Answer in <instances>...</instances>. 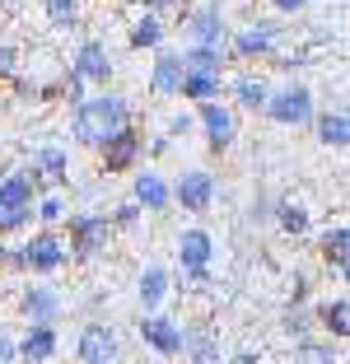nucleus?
I'll return each mask as SVG.
<instances>
[{
    "label": "nucleus",
    "mask_w": 350,
    "mask_h": 364,
    "mask_svg": "<svg viewBox=\"0 0 350 364\" xmlns=\"http://www.w3.org/2000/svg\"><path fill=\"white\" fill-rule=\"evenodd\" d=\"M280 332H285L290 341H299V336L313 332V313L304 309V299H290L285 304V313H280Z\"/></svg>",
    "instance_id": "obj_30"
},
{
    "label": "nucleus",
    "mask_w": 350,
    "mask_h": 364,
    "mask_svg": "<svg viewBox=\"0 0 350 364\" xmlns=\"http://www.w3.org/2000/svg\"><path fill=\"white\" fill-rule=\"evenodd\" d=\"M313 112H318V103H313V89L308 85L276 89V94H266V107H262V117H271L276 127H308Z\"/></svg>",
    "instance_id": "obj_4"
},
{
    "label": "nucleus",
    "mask_w": 350,
    "mask_h": 364,
    "mask_svg": "<svg viewBox=\"0 0 350 364\" xmlns=\"http://www.w3.org/2000/svg\"><path fill=\"white\" fill-rule=\"evenodd\" d=\"M0 210H5V201H0Z\"/></svg>",
    "instance_id": "obj_42"
},
{
    "label": "nucleus",
    "mask_w": 350,
    "mask_h": 364,
    "mask_svg": "<svg viewBox=\"0 0 350 364\" xmlns=\"http://www.w3.org/2000/svg\"><path fill=\"white\" fill-rule=\"evenodd\" d=\"M187 127H191V117L182 112V117H173V122H169V136H187Z\"/></svg>",
    "instance_id": "obj_39"
},
{
    "label": "nucleus",
    "mask_w": 350,
    "mask_h": 364,
    "mask_svg": "<svg viewBox=\"0 0 350 364\" xmlns=\"http://www.w3.org/2000/svg\"><path fill=\"white\" fill-rule=\"evenodd\" d=\"M233 56H229V43L224 47H206V43H187V52H182V65L187 70H224Z\"/></svg>",
    "instance_id": "obj_27"
},
{
    "label": "nucleus",
    "mask_w": 350,
    "mask_h": 364,
    "mask_svg": "<svg viewBox=\"0 0 350 364\" xmlns=\"http://www.w3.org/2000/svg\"><path fill=\"white\" fill-rule=\"evenodd\" d=\"M290 299H308V276L295 271V289H290Z\"/></svg>",
    "instance_id": "obj_40"
},
{
    "label": "nucleus",
    "mask_w": 350,
    "mask_h": 364,
    "mask_svg": "<svg viewBox=\"0 0 350 364\" xmlns=\"http://www.w3.org/2000/svg\"><path fill=\"white\" fill-rule=\"evenodd\" d=\"M313 136H318V145H327V150H346L350 145V117L346 107H322V112H313Z\"/></svg>",
    "instance_id": "obj_16"
},
{
    "label": "nucleus",
    "mask_w": 350,
    "mask_h": 364,
    "mask_svg": "<svg viewBox=\"0 0 350 364\" xmlns=\"http://www.w3.org/2000/svg\"><path fill=\"white\" fill-rule=\"evenodd\" d=\"M140 341H145L154 355H164V360H178L182 355V322L145 313V318H140Z\"/></svg>",
    "instance_id": "obj_13"
},
{
    "label": "nucleus",
    "mask_w": 350,
    "mask_h": 364,
    "mask_svg": "<svg viewBox=\"0 0 350 364\" xmlns=\"http://www.w3.org/2000/svg\"><path fill=\"white\" fill-rule=\"evenodd\" d=\"M224 94V70H182L178 98L182 103H206V98Z\"/></svg>",
    "instance_id": "obj_22"
},
{
    "label": "nucleus",
    "mask_w": 350,
    "mask_h": 364,
    "mask_svg": "<svg viewBox=\"0 0 350 364\" xmlns=\"http://www.w3.org/2000/svg\"><path fill=\"white\" fill-rule=\"evenodd\" d=\"M295 360H304V364H336L341 355L332 350V346H322V341H308V336H299V346H295Z\"/></svg>",
    "instance_id": "obj_32"
},
{
    "label": "nucleus",
    "mask_w": 350,
    "mask_h": 364,
    "mask_svg": "<svg viewBox=\"0 0 350 364\" xmlns=\"http://www.w3.org/2000/svg\"><path fill=\"white\" fill-rule=\"evenodd\" d=\"M182 355H191V360H201V364H215L220 360V341H215L211 327H182Z\"/></svg>",
    "instance_id": "obj_29"
},
{
    "label": "nucleus",
    "mask_w": 350,
    "mask_h": 364,
    "mask_svg": "<svg viewBox=\"0 0 350 364\" xmlns=\"http://www.w3.org/2000/svg\"><path fill=\"white\" fill-rule=\"evenodd\" d=\"M169 285H173L169 267H159V262H154V267H145V271H140V289H136V294H140V309L154 313L164 299H169Z\"/></svg>",
    "instance_id": "obj_24"
},
{
    "label": "nucleus",
    "mask_w": 350,
    "mask_h": 364,
    "mask_svg": "<svg viewBox=\"0 0 350 364\" xmlns=\"http://www.w3.org/2000/svg\"><path fill=\"white\" fill-rule=\"evenodd\" d=\"M276 43H280V28L276 23H248V28H229V56L233 61H266L276 56Z\"/></svg>",
    "instance_id": "obj_8"
},
{
    "label": "nucleus",
    "mask_w": 350,
    "mask_h": 364,
    "mask_svg": "<svg viewBox=\"0 0 350 364\" xmlns=\"http://www.w3.org/2000/svg\"><path fill=\"white\" fill-rule=\"evenodd\" d=\"M33 178H38V187H65L70 182V159H65V150H56V145H43V150L28 159Z\"/></svg>",
    "instance_id": "obj_17"
},
{
    "label": "nucleus",
    "mask_w": 350,
    "mask_h": 364,
    "mask_svg": "<svg viewBox=\"0 0 350 364\" xmlns=\"http://www.w3.org/2000/svg\"><path fill=\"white\" fill-rule=\"evenodd\" d=\"M318 252H322V262L332 267V276H336V280H346V262H350V229H346V220H336V225H327V229H322Z\"/></svg>",
    "instance_id": "obj_18"
},
{
    "label": "nucleus",
    "mask_w": 350,
    "mask_h": 364,
    "mask_svg": "<svg viewBox=\"0 0 350 364\" xmlns=\"http://www.w3.org/2000/svg\"><path fill=\"white\" fill-rule=\"evenodd\" d=\"M19 65H23V52L10 43H0V85H10L14 75H19Z\"/></svg>",
    "instance_id": "obj_34"
},
{
    "label": "nucleus",
    "mask_w": 350,
    "mask_h": 364,
    "mask_svg": "<svg viewBox=\"0 0 350 364\" xmlns=\"http://www.w3.org/2000/svg\"><path fill=\"white\" fill-rule=\"evenodd\" d=\"M196 117H201V131H206V150L220 159V154L233 150V140H238V112L220 98H206L196 103Z\"/></svg>",
    "instance_id": "obj_5"
},
{
    "label": "nucleus",
    "mask_w": 350,
    "mask_h": 364,
    "mask_svg": "<svg viewBox=\"0 0 350 364\" xmlns=\"http://www.w3.org/2000/svg\"><path fill=\"white\" fill-rule=\"evenodd\" d=\"M173 201L187 215H206L215 205V173L211 168H187L178 182H173Z\"/></svg>",
    "instance_id": "obj_9"
},
{
    "label": "nucleus",
    "mask_w": 350,
    "mask_h": 364,
    "mask_svg": "<svg viewBox=\"0 0 350 364\" xmlns=\"http://www.w3.org/2000/svg\"><path fill=\"white\" fill-rule=\"evenodd\" d=\"M187 5H191V0H145V10H154V14H173V19H182V14H187Z\"/></svg>",
    "instance_id": "obj_37"
},
{
    "label": "nucleus",
    "mask_w": 350,
    "mask_h": 364,
    "mask_svg": "<svg viewBox=\"0 0 350 364\" xmlns=\"http://www.w3.org/2000/svg\"><path fill=\"white\" fill-rule=\"evenodd\" d=\"M271 215H276V225L285 229L290 238H304L308 229H313V215H308V205H304V201H290V196H285V201H276V210H271Z\"/></svg>",
    "instance_id": "obj_28"
},
{
    "label": "nucleus",
    "mask_w": 350,
    "mask_h": 364,
    "mask_svg": "<svg viewBox=\"0 0 350 364\" xmlns=\"http://www.w3.org/2000/svg\"><path fill=\"white\" fill-rule=\"evenodd\" d=\"M107 220H112V229H131V225H136V220H140V205H136V201L117 205V210L107 215Z\"/></svg>",
    "instance_id": "obj_36"
},
{
    "label": "nucleus",
    "mask_w": 350,
    "mask_h": 364,
    "mask_svg": "<svg viewBox=\"0 0 350 364\" xmlns=\"http://www.w3.org/2000/svg\"><path fill=\"white\" fill-rule=\"evenodd\" d=\"M56 94H61V103H80V98H85V75H80V70H65L61 75V85H56Z\"/></svg>",
    "instance_id": "obj_33"
},
{
    "label": "nucleus",
    "mask_w": 350,
    "mask_h": 364,
    "mask_svg": "<svg viewBox=\"0 0 350 364\" xmlns=\"http://www.w3.org/2000/svg\"><path fill=\"white\" fill-rule=\"evenodd\" d=\"M117 350H122V346H117V332L112 327H107V322H85V327H80V341H75V355H80V360L85 364H112L117 360Z\"/></svg>",
    "instance_id": "obj_12"
},
{
    "label": "nucleus",
    "mask_w": 350,
    "mask_h": 364,
    "mask_svg": "<svg viewBox=\"0 0 350 364\" xmlns=\"http://www.w3.org/2000/svg\"><path fill=\"white\" fill-rule=\"evenodd\" d=\"M182 28H187V43H206V47H224L229 43V23H224L220 5H187Z\"/></svg>",
    "instance_id": "obj_10"
},
{
    "label": "nucleus",
    "mask_w": 350,
    "mask_h": 364,
    "mask_svg": "<svg viewBox=\"0 0 350 364\" xmlns=\"http://www.w3.org/2000/svg\"><path fill=\"white\" fill-rule=\"evenodd\" d=\"M33 220H43V225H56V220H65V201L61 196H43V201H38V215H33Z\"/></svg>",
    "instance_id": "obj_35"
},
{
    "label": "nucleus",
    "mask_w": 350,
    "mask_h": 364,
    "mask_svg": "<svg viewBox=\"0 0 350 364\" xmlns=\"http://www.w3.org/2000/svg\"><path fill=\"white\" fill-rule=\"evenodd\" d=\"M70 70H80L85 75V85H98V89H107V80H112V52H107V43H98V38H85V43L75 47V56H70Z\"/></svg>",
    "instance_id": "obj_11"
},
{
    "label": "nucleus",
    "mask_w": 350,
    "mask_h": 364,
    "mask_svg": "<svg viewBox=\"0 0 350 364\" xmlns=\"http://www.w3.org/2000/svg\"><path fill=\"white\" fill-rule=\"evenodd\" d=\"M131 201H136L140 210H154V215H159V210H169V205H173V187L164 182V173L145 168L136 178V187H131Z\"/></svg>",
    "instance_id": "obj_19"
},
{
    "label": "nucleus",
    "mask_w": 350,
    "mask_h": 364,
    "mask_svg": "<svg viewBox=\"0 0 350 364\" xmlns=\"http://www.w3.org/2000/svg\"><path fill=\"white\" fill-rule=\"evenodd\" d=\"M266 5H271V10H280V14H304L313 0H266Z\"/></svg>",
    "instance_id": "obj_38"
},
{
    "label": "nucleus",
    "mask_w": 350,
    "mask_h": 364,
    "mask_svg": "<svg viewBox=\"0 0 350 364\" xmlns=\"http://www.w3.org/2000/svg\"><path fill=\"white\" fill-rule=\"evenodd\" d=\"M229 94H233V103L243 107V112H262V107H266V94H271V89H266V80H262V75L243 70V75L229 85Z\"/></svg>",
    "instance_id": "obj_25"
},
{
    "label": "nucleus",
    "mask_w": 350,
    "mask_h": 364,
    "mask_svg": "<svg viewBox=\"0 0 350 364\" xmlns=\"http://www.w3.org/2000/svg\"><path fill=\"white\" fill-rule=\"evenodd\" d=\"M0 201H5V205H33V201H38V178H33L28 164L0 178Z\"/></svg>",
    "instance_id": "obj_23"
},
{
    "label": "nucleus",
    "mask_w": 350,
    "mask_h": 364,
    "mask_svg": "<svg viewBox=\"0 0 350 364\" xmlns=\"http://www.w3.org/2000/svg\"><path fill=\"white\" fill-rule=\"evenodd\" d=\"M112 220L107 215H70V243H65V252H70V262H98L112 247Z\"/></svg>",
    "instance_id": "obj_3"
},
{
    "label": "nucleus",
    "mask_w": 350,
    "mask_h": 364,
    "mask_svg": "<svg viewBox=\"0 0 350 364\" xmlns=\"http://www.w3.org/2000/svg\"><path fill=\"white\" fill-rule=\"evenodd\" d=\"M182 52H169V47H154V65H149V94L154 98H178V85H182Z\"/></svg>",
    "instance_id": "obj_14"
},
{
    "label": "nucleus",
    "mask_w": 350,
    "mask_h": 364,
    "mask_svg": "<svg viewBox=\"0 0 350 364\" xmlns=\"http://www.w3.org/2000/svg\"><path fill=\"white\" fill-rule=\"evenodd\" d=\"M0 360H19V350H14V341L5 332H0Z\"/></svg>",
    "instance_id": "obj_41"
},
{
    "label": "nucleus",
    "mask_w": 350,
    "mask_h": 364,
    "mask_svg": "<svg viewBox=\"0 0 350 364\" xmlns=\"http://www.w3.org/2000/svg\"><path fill=\"white\" fill-rule=\"evenodd\" d=\"M98 150V168L103 173H136L140 168V154H145V131L136 127V122H127V127H117L112 136H103L94 145Z\"/></svg>",
    "instance_id": "obj_2"
},
{
    "label": "nucleus",
    "mask_w": 350,
    "mask_h": 364,
    "mask_svg": "<svg viewBox=\"0 0 350 364\" xmlns=\"http://www.w3.org/2000/svg\"><path fill=\"white\" fill-rule=\"evenodd\" d=\"M14 350H19V360H33V364L52 360V355L61 350V336H56V322H33L28 332H23V341H14Z\"/></svg>",
    "instance_id": "obj_15"
},
{
    "label": "nucleus",
    "mask_w": 350,
    "mask_h": 364,
    "mask_svg": "<svg viewBox=\"0 0 350 364\" xmlns=\"http://www.w3.org/2000/svg\"><path fill=\"white\" fill-rule=\"evenodd\" d=\"M52 28H80V0H43Z\"/></svg>",
    "instance_id": "obj_31"
},
{
    "label": "nucleus",
    "mask_w": 350,
    "mask_h": 364,
    "mask_svg": "<svg viewBox=\"0 0 350 364\" xmlns=\"http://www.w3.org/2000/svg\"><path fill=\"white\" fill-rule=\"evenodd\" d=\"M19 313L28 322H56V318H61V294L47 289V285H28L19 294Z\"/></svg>",
    "instance_id": "obj_21"
},
{
    "label": "nucleus",
    "mask_w": 350,
    "mask_h": 364,
    "mask_svg": "<svg viewBox=\"0 0 350 364\" xmlns=\"http://www.w3.org/2000/svg\"><path fill=\"white\" fill-rule=\"evenodd\" d=\"M65 262H70V252H65V238L56 229H43L23 243V271L28 276H56Z\"/></svg>",
    "instance_id": "obj_7"
},
{
    "label": "nucleus",
    "mask_w": 350,
    "mask_h": 364,
    "mask_svg": "<svg viewBox=\"0 0 350 364\" xmlns=\"http://www.w3.org/2000/svg\"><path fill=\"white\" fill-rule=\"evenodd\" d=\"M211 257H215L211 229H182V234H178V271H182V280H191L196 289H206Z\"/></svg>",
    "instance_id": "obj_6"
},
{
    "label": "nucleus",
    "mask_w": 350,
    "mask_h": 364,
    "mask_svg": "<svg viewBox=\"0 0 350 364\" xmlns=\"http://www.w3.org/2000/svg\"><path fill=\"white\" fill-rule=\"evenodd\" d=\"M164 38H169V23H164V14H154V10H145L136 23H131V33H127V43L136 47V52H140V47H149V52H154Z\"/></svg>",
    "instance_id": "obj_26"
},
{
    "label": "nucleus",
    "mask_w": 350,
    "mask_h": 364,
    "mask_svg": "<svg viewBox=\"0 0 350 364\" xmlns=\"http://www.w3.org/2000/svg\"><path fill=\"white\" fill-rule=\"evenodd\" d=\"M131 122V103L122 94H94V98H80L75 103V117H70V131L80 145L94 150L103 136H112L117 127H127Z\"/></svg>",
    "instance_id": "obj_1"
},
{
    "label": "nucleus",
    "mask_w": 350,
    "mask_h": 364,
    "mask_svg": "<svg viewBox=\"0 0 350 364\" xmlns=\"http://www.w3.org/2000/svg\"><path fill=\"white\" fill-rule=\"evenodd\" d=\"M313 327H322L332 341H346V336H350V299H346V294L322 299L318 309H313Z\"/></svg>",
    "instance_id": "obj_20"
}]
</instances>
